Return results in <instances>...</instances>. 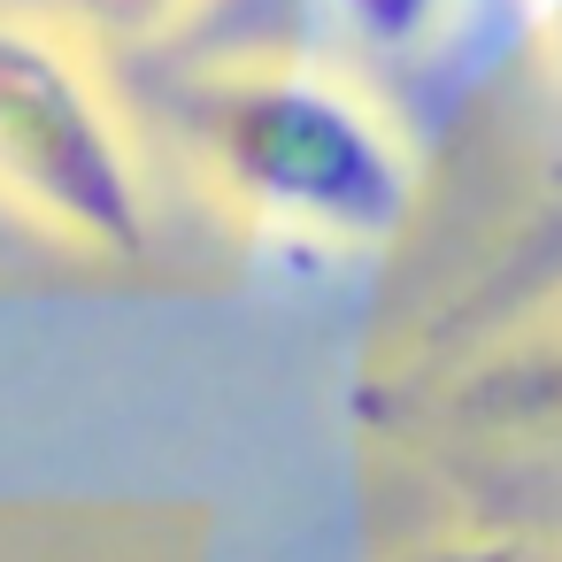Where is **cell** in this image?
Here are the masks:
<instances>
[{"label": "cell", "mask_w": 562, "mask_h": 562, "mask_svg": "<svg viewBox=\"0 0 562 562\" xmlns=\"http://www.w3.org/2000/svg\"><path fill=\"white\" fill-rule=\"evenodd\" d=\"M201 147L224 193L293 232L378 239L408 209V155L355 93L324 78L293 70L224 78L201 109Z\"/></svg>", "instance_id": "1"}, {"label": "cell", "mask_w": 562, "mask_h": 562, "mask_svg": "<svg viewBox=\"0 0 562 562\" xmlns=\"http://www.w3.org/2000/svg\"><path fill=\"white\" fill-rule=\"evenodd\" d=\"M0 201L86 255H139V162L86 63L24 16H0Z\"/></svg>", "instance_id": "2"}, {"label": "cell", "mask_w": 562, "mask_h": 562, "mask_svg": "<svg viewBox=\"0 0 562 562\" xmlns=\"http://www.w3.org/2000/svg\"><path fill=\"white\" fill-rule=\"evenodd\" d=\"M324 9L370 63H424L454 32L462 0H324Z\"/></svg>", "instance_id": "3"}, {"label": "cell", "mask_w": 562, "mask_h": 562, "mask_svg": "<svg viewBox=\"0 0 562 562\" xmlns=\"http://www.w3.org/2000/svg\"><path fill=\"white\" fill-rule=\"evenodd\" d=\"M193 0H78V24L109 32V40H147L162 24H178Z\"/></svg>", "instance_id": "4"}, {"label": "cell", "mask_w": 562, "mask_h": 562, "mask_svg": "<svg viewBox=\"0 0 562 562\" xmlns=\"http://www.w3.org/2000/svg\"><path fill=\"white\" fill-rule=\"evenodd\" d=\"M531 16H539V32H547V47L562 63V0H531Z\"/></svg>", "instance_id": "5"}, {"label": "cell", "mask_w": 562, "mask_h": 562, "mask_svg": "<svg viewBox=\"0 0 562 562\" xmlns=\"http://www.w3.org/2000/svg\"><path fill=\"white\" fill-rule=\"evenodd\" d=\"M554 393H562V347H554Z\"/></svg>", "instance_id": "6"}]
</instances>
